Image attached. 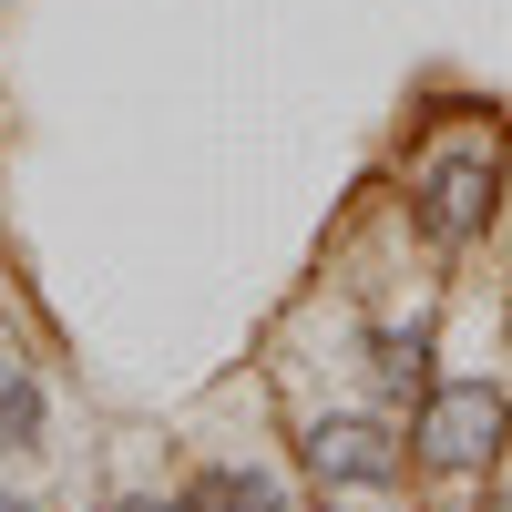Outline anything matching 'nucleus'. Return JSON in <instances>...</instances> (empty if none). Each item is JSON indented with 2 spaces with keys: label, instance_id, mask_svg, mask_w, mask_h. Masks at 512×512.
<instances>
[{
  "label": "nucleus",
  "instance_id": "nucleus-1",
  "mask_svg": "<svg viewBox=\"0 0 512 512\" xmlns=\"http://www.w3.org/2000/svg\"><path fill=\"white\" fill-rule=\"evenodd\" d=\"M502 431H512V410H502L492 379H451V390L420 400V461L431 472H482L502 451Z\"/></svg>",
  "mask_w": 512,
  "mask_h": 512
},
{
  "label": "nucleus",
  "instance_id": "nucleus-2",
  "mask_svg": "<svg viewBox=\"0 0 512 512\" xmlns=\"http://www.w3.org/2000/svg\"><path fill=\"white\" fill-rule=\"evenodd\" d=\"M482 205H492V144L431 154V164H420V185H410L420 236H441V246H461V236H472V226H482Z\"/></svg>",
  "mask_w": 512,
  "mask_h": 512
},
{
  "label": "nucleus",
  "instance_id": "nucleus-3",
  "mask_svg": "<svg viewBox=\"0 0 512 512\" xmlns=\"http://www.w3.org/2000/svg\"><path fill=\"white\" fill-rule=\"evenodd\" d=\"M308 461H318V482H349V492L400 482V441L379 431V420H318V431H308Z\"/></svg>",
  "mask_w": 512,
  "mask_h": 512
},
{
  "label": "nucleus",
  "instance_id": "nucleus-4",
  "mask_svg": "<svg viewBox=\"0 0 512 512\" xmlns=\"http://www.w3.org/2000/svg\"><path fill=\"white\" fill-rule=\"evenodd\" d=\"M175 512H287V492H277L267 472H205Z\"/></svg>",
  "mask_w": 512,
  "mask_h": 512
},
{
  "label": "nucleus",
  "instance_id": "nucleus-5",
  "mask_svg": "<svg viewBox=\"0 0 512 512\" xmlns=\"http://www.w3.org/2000/svg\"><path fill=\"white\" fill-rule=\"evenodd\" d=\"M0 431H11L21 451H31V431H41V390H31V369L0 349Z\"/></svg>",
  "mask_w": 512,
  "mask_h": 512
},
{
  "label": "nucleus",
  "instance_id": "nucleus-6",
  "mask_svg": "<svg viewBox=\"0 0 512 512\" xmlns=\"http://www.w3.org/2000/svg\"><path fill=\"white\" fill-rule=\"evenodd\" d=\"M420 359H431L420 328H379V390H420Z\"/></svg>",
  "mask_w": 512,
  "mask_h": 512
},
{
  "label": "nucleus",
  "instance_id": "nucleus-7",
  "mask_svg": "<svg viewBox=\"0 0 512 512\" xmlns=\"http://www.w3.org/2000/svg\"><path fill=\"white\" fill-rule=\"evenodd\" d=\"M123 512H164V502H123Z\"/></svg>",
  "mask_w": 512,
  "mask_h": 512
}]
</instances>
